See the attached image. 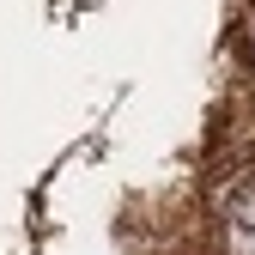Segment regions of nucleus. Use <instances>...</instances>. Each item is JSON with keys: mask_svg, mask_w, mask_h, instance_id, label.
I'll list each match as a JSON object with an SVG mask.
<instances>
[{"mask_svg": "<svg viewBox=\"0 0 255 255\" xmlns=\"http://www.w3.org/2000/svg\"><path fill=\"white\" fill-rule=\"evenodd\" d=\"M225 255H255V176L225 195Z\"/></svg>", "mask_w": 255, "mask_h": 255, "instance_id": "1", "label": "nucleus"}]
</instances>
